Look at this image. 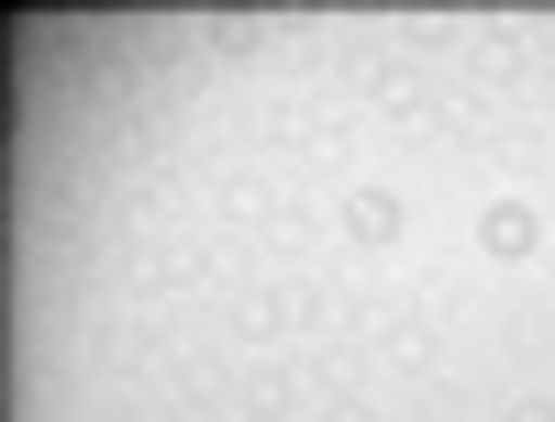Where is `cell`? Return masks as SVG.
I'll return each instance as SVG.
<instances>
[{"mask_svg":"<svg viewBox=\"0 0 555 422\" xmlns=\"http://www.w3.org/2000/svg\"><path fill=\"white\" fill-rule=\"evenodd\" d=\"M345 233H356V245H400V201L389 190H356L345 201Z\"/></svg>","mask_w":555,"mask_h":422,"instance_id":"1","label":"cell"},{"mask_svg":"<svg viewBox=\"0 0 555 422\" xmlns=\"http://www.w3.org/2000/svg\"><path fill=\"white\" fill-rule=\"evenodd\" d=\"M512 422H555V411H544V400H522V411H512Z\"/></svg>","mask_w":555,"mask_h":422,"instance_id":"2","label":"cell"}]
</instances>
